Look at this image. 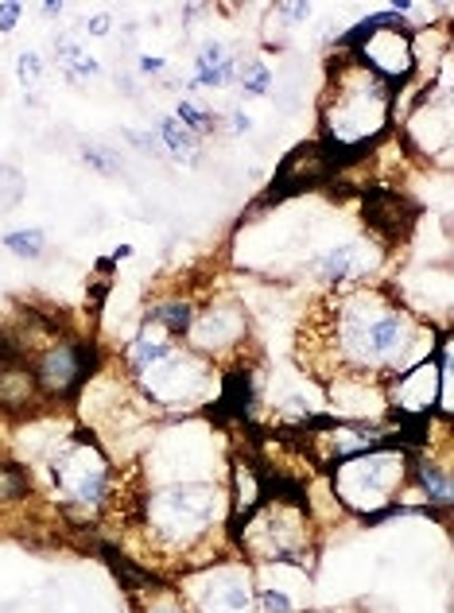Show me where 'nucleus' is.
<instances>
[{
    "mask_svg": "<svg viewBox=\"0 0 454 613\" xmlns=\"http://www.w3.org/2000/svg\"><path fill=\"white\" fill-rule=\"evenodd\" d=\"M163 66H168V63H163L160 55H144V59H140V74H160Z\"/></svg>",
    "mask_w": 454,
    "mask_h": 613,
    "instance_id": "4c0bfd02",
    "label": "nucleus"
},
{
    "mask_svg": "<svg viewBox=\"0 0 454 613\" xmlns=\"http://www.w3.org/2000/svg\"><path fill=\"white\" fill-rule=\"evenodd\" d=\"M335 338L346 366L361 373L397 369L415 342L412 319L400 303L381 292H353L335 311Z\"/></svg>",
    "mask_w": 454,
    "mask_h": 613,
    "instance_id": "f03ea898",
    "label": "nucleus"
},
{
    "mask_svg": "<svg viewBox=\"0 0 454 613\" xmlns=\"http://www.w3.org/2000/svg\"><path fill=\"white\" fill-rule=\"evenodd\" d=\"M222 494L207 482H179L160 494L144 497V517L163 540L171 543H191L210 528V520L218 517Z\"/></svg>",
    "mask_w": 454,
    "mask_h": 613,
    "instance_id": "39448f33",
    "label": "nucleus"
},
{
    "mask_svg": "<svg viewBox=\"0 0 454 613\" xmlns=\"http://www.w3.org/2000/svg\"><path fill=\"white\" fill-rule=\"evenodd\" d=\"M144 613H187V610H183V605H179V598L163 594V598H156V602H151Z\"/></svg>",
    "mask_w": 454,
    "mask_h": 613,
    "instance_id": "c9c22d12",
    "label": "nucleus"
},
{
    "mask_svg": "<svg viewBox=\"0 0 454 613\" xmlns=\"http://www.w3.org/2000/svg\"><path fill=\"white\" fill-rule=\"evenodd\" d=\"M148 323H156L163 335L183 338L187 330H191V323H194V307L187 299H168V303H160V307H151Z\"/></svg>",
    "mask_w": 454,
    "mask_h": 613,
    "instance_id": "5701e85b",
    "label": "nucleus"
},
{
    "mask_svg": "<svg viewBox=\"0 0 454 613\" xmlns=\"http://www.w3.org/2000/svg\"><path fill=\"white\" fill-rule=\"evenodd\" d=\"M264 501V471L253 458H237L233 466V520H249Z\"/></svg>",
    "mask_w": 454,
    "mask_h": 613,
    "instance_id": "a211bd4d",
    "label": "nucleus"
},
{
    "mask_svg": "<svg viewBox=\"0 0 454 613\" xmlns=\"http://www.w3.org/2000/svg\"><path fill=\"white\" fill-rule=\"evenodd\" d=\"M51 482L71 497L74 505H94L105 501L109 494V458L102 454V446L94 438L78 435L51 458Z\"/></svg>",
    "mask_w": 454,
    "mask_h": 613,
    "instance_id": "423d86ee",
    "label": "nucleus"
},
{
    "mask_svg": "<svg viewBox=\"0 0 454 613\" xmlns=\"http://www.w3.org/2000/svg\"><path fill=\"white\" fill-rule=\"evenodd\" d=\"M28 194V179L20 168H12V163H0V218L12 214V210L24 202Z\"/></svg>",
    "mask_w": 454,
    "mask_h": 613,
    "instance_id": "bb28decb",
    "label": "nucleus"
},
{
    "mask_svg": "<svg viewBox=\"0 0 454 613\" xmlns=\"http://www.w3.org/2000/svg\"><path fill=\"white\" fill-rule=\"evenodd\" d=\"M40 397L43 392H40V384H35V373L24 366V361L0 369V408H4V412L28 415Z\"/></svg>",
    "mask_w": 454,
    "mask_h": 613,
    "instance_id": "dca6fc26",
    "label": "nucleus"
},
{
    "mask_svg": "<svg viewBox=\"0 0 454 613\" xmlns=\"http://www.w3.org/2000/svg\"><path fill=\"white\" fill-rule=\"evenodd\" d=\"M156 140L168 148L171 160H179V163H194V160H199V136L187 133V128L179 125L176 117H160V120H156Z\"/></svg>",
    "mask_w": 454,
    "mask_h": 613,
    "instance_id": "4be33fe9",
    "label": "nucleus"
},
{
    "mask_svg": "<svg viewBox=\"0 0 454 613\" xmlns=\"http://www.w3.org/2000/svg\"><path fill=\"white\" fill-rule=\"evenodd\" d=\"M43 17H63V4H59V0H47V4H43Z\"/></svg>",
    "mask_w": 454,
    "mask_h": 613,
    "instance_id": "58836bf2",
    "label": "nucleus"
},
{
    "mask_svg": "<svg viewBox=\"0 0 454 613\" xmlns=\"http://www.w3.org/2000/svg\"><path fill=\"white\" fill-rule=\"evenodd\" d=\"M272 17L287 20V24H303V20L312 17V4H276V9H272Z\"/></svg>",
    "mask_w": 454,
    "mask_h": 613,
    "instance_id": "72a5a7b5",
    "label": "nucleus"
},
{
    "mask_svg": "<svg viewBox=\"0 0 454 613\" xmlns=\"http://www.w3.org/2000/svg\"><path fill=\"white\" fill-rule=\"evenodd\" d=\"M97 369V346L94 342H55L35 361V384L47 400L74 397L86 384V377Z\"/></svg>",
    "mask_w": 454,
    "mask_h": 613,
    "instance_id": "6e6552de",
    "label": "nucleus"
},
{
    "mask_svg": "<svg viewBox=\"0 0 454 613\" xmlns=\"http://www.w3.org/2000/svg\"><path fill=\"white\" fill-rule=\"evenodd\" d=\"M230 82H237V55L222 40L202 43L199 59H194L191 89H222Z\"/></svg>",
    "mask_w": 454,
    "mask_h": 613,
    "instance_id": "2eb2a0df",
    "label": "nucleus"
},
{
    "mask_svg": "<svg viewBox=\"0 0 454 613\" xmlns=\"http://www.w3.org/2000/svg\"><path fill=\"white\" fill-rule=\"evenodd\" d=\"M256 605H261V613H292L295 610L292 598H287L284 590H276V586L261 590V594H256Z\"/></svg>",
    "mask_w": 454,
    "mask_h": 613,
    "instance_id": "7c9ffc66",
    "label": "nucleus"
},
{
    "mask_svg": "<svg viewBox=\"0 0 454 613\" xmlns=\"http://www.w3.org/2000/svg\"><path fill=\"white\" fill-rule=\"evenodd\" d=\"M109 28H113V20L105 17V12H97V17L86 20V35H94V40H105V35H109Z\"/></svg>",
    "mask_w": 454,
    "mask_h": 613,
    "instance_id": "f704fd0d",
    "label": "nucleus"
},
{
    "mask_svg": "<svg viewBox=\"0 0 454 613\" xmlns=\"http://www.w3.org/2000/svg\"><path fill=\"white\" fill-rule=\"evenodd\" d=\"M435 400H446V342L439 350V361L423 358L392 384V404L400 415H427Z\"/></svg>",
    "mask_w": 454,
    "mask_h": 613,
    "instance_id": "9d476101",
    "label": "nucleus"
},
{
    "mask_svg": "<svg viewBox=\"0 0 454 613\" xmlns=\"http://www.w3.org/2000/svg\"><path fill=\"white\" fill-rule=\"evenodd\" d=\"M256 594L241 567H214L207 579L194 582V610L199 613H253Z\"/></svg>",
    "mask_w": 454,
    "mask_h": 613,
    "instance_id": "9b49d317",
    "label": "nucleus"
},
{
    "mask_svg": "<svg viewBox=\"0 0 454 613\" xmlns=\"http://www.w3.org/2000/svg\"><path fill=\"white\" fill-rule=\"evenodd\" d=\"M369 268V249L366 241H342V245L327 249L315 264V276H323L327 284H346L350 276H361Z\"/></svg>",
    "mask_w": 454,
    "mask_h": 613,
    "instance_id": "f3484780",
    "label": "nucleus"
},
{
    "mask_svg": "<svg viewBox=\"0 0 454 613\" xmlns=\"http://www.w3.org/2000/svg\"><path fill=\"white\" fill-rule=\"evenodd\" d=\"M55 66H59V74H63L66 82H74V86L94 82L97 74H102V63H97V59L89 55V51L82 47L74 35H59L55 40Z\"/></svg>",
    "mask_w": 454,
    "mask_h": 613,
    "instance_id": "6ab92c4d",
    "label": "nucleus"
},
{
    "mask_svg": "<svg viewBox=\"0 0 454 613\" xmlns=\"http://www.w3.org/2000/svg\"><path fill=\"white\" fill-rule=\"evenodd\" d=\"M404 474L408 454L397 451V443L377 446V451L353 454L335 466V494L361 520H384L400 512L397 494L404 486Z\"/></svg>",
    "mask_w": 454,
    "mask_h": 613,
    "instance_id": "7ed1b4c3",
    "label": "nucleus"
},
{
    "mask_svg": "<svg viewBox=\"0 0 454 613\" xmlns=\"http://www.w3.org/2000/svg\"><path fill=\"white\" fill-rule=\"evenodd\" d=\"M256 404V377L249 366H237L222 377V392H218L214 404V420H233V423H249Z\"/></svg>",
    "mask_w": 454,
    "mask_h": 613,
    "instance_id": "4468645a",
    "label": "nucleus"
},
{
    "mask_svg": "<svg viewBox=\"0 0 454 613\" xmlns=\"http://www.w3.org/2000/svg\"><path fill=\"white\" fill-rule=\"evenodd\" d=\"M338 163L330 160V151L323 140L315 144H299L295 151H287V160L279 163L276 179H272V191L264 194V202H276L284 194H299V191H312V187L327 183L335 176Z\"/></svg>",
    "mask_w": 454,
    "mask_h": 613,
    "instance_id": "1a4fd4ad",
    "label": "nucleus"
},
{
    "mask_svg": "<svg viewBox=\"0 0 454 613\" xmlns=\"http://www.w3.org/2000/svg\"><path fill=\"white\" fill-rule=\"evenodd\" d=\"M408 474H412L415 489L427 497V509L431 505H451V474L439 463H431V458H408Z\"/></svg>",
    "mask_w": 454,
    "mask_h": 613,
    "instance_id": "412c9836",
    "label": "nucleus"
},
{
    "mask_svg": "<svg viewBox=\"0 0 454 613\" xmlns=\"http://www.w3.org/2000/svg\"><path fill=\"white\" fill-rule=\"evenodd\" d=\"M176 350V342H171V335H163L156 323H148V327L140 330V335L128 342V350H125V361H128V369L133 373H144L148 366H156L160 358H168V353Z\"/></svg>",
    "mask_w": 454,
    "mask_h": 613,
    "instance_id": "aec40b11",
    "label": "nucleus"
},
{
    "mask_svg": "<svg viewBox=\"0 0 454 613\" xmlns=\"http://www.w3.org/2000/svg\"><path fill=\"white\" fill-rule=\"evenodd\" d=\"M0 245L9 249L12 256H20V261H40V256L47 253V233L43 230H12V233H4Z\"/></svg>",
    "mask_w": 454,
    "mask_h": 613,
    "instance_id": "a878e982",
    "label": "nucleus"
},
{
    "mask_svg": "<svg viewBox=\"0 0 454 613\" xmlns=\"http://www.w3.org/2000/svg\"><path fill=\"white\" fill-rule=\"evenodd\" d=\"M136 377H140L148 400L168 408L199 404V400H207V389H210V369L202 366V358L191 350H179V346L168 358H160L156 366H148Z\"/></svg>",
    "mask_w": 454,
    "mask_h": 613,
    "instance_id": "0eeeda50",
    "label": "nucleus"
},
{
    "mask_svg": "<svg viewBox=\"0 0 454 613\" xmlns=\"http://www.w3.org/2000/svg\"><path fill=\"white\" fill-rule=\"evenodd\" d=\"M17 361H24V346H20L17 338H9L4 330H0V369H4V366H17Z\"/></svg>",
    "mask_w": 454,
    "mask_h": 613,
    "instance_id": "473e14b6",
    "label": "nucleus"
},
{
    "mask_svg": "<svg viewBox=\"0 0 454 613\" xmlns=\"http://www.w3.org/2000/svg\"><path fill=\"white\" fill-rule=\"evenodd\" d=\"M361 218H366L369 233H373L381 245H400L408 237V230L415 225V207L400 191L389 187H373L361 199Z\"/></svg>",
    "mask_w": 454,
    "mask_h": 613,
    "instance_id": "f8f14e48",
    "label": "nucleus"
},
{
    "mask_svg": "<svg viewBox=\"0 0 454 613\" xmlns=\"http://www.w3.org/2000/svg\"><path fill=\"white\" fill-rule=\"evenodd\" d=\"M237 540L249 556L268 559V563H303L307 551V517H303V501L292 497H264L256 512L237 525Z\"/></svg>",
    "mask_w": 454,
    "mask_h": 613,
    "instance_id": "20e7f679",
    "label": "nucleus"
},
{
    "mask_svg": "<svg viewBox=\"0 0 454 613\" xmlns=\"http://www.w3.org/2000/svg\"><path fill=\"white\" fill-rule=\"evenodd\" d=\"M28 494V478L17 463H0V501H12V497Z\"/></svg>",
    "mask_w": 454,
    "mask_h": 613,
    "instance_id": "c756f323",
    "label": "nucleus"
},
{
    "mask_svg": "<svg viewBox=\"0 0 454 613\" xmlns=\"http://www.w3.org/2000/svg\"><path fill=\"white\" fill-rule=\"evenodd\" d=\"M191 346L194 353H222L245 342V315L237 307H210V311L194 315L191 323Z\"/></svg>",
    "mask_w": 454,
    "mask_h": 613,
    "instance_id": "ddd939ff",
    "label": "nucleus"
},
{
    "mask_svg": "<svg viewBox=\"0 0 454 613\" xmlns=\"http://www.w3.org/2000/svg\"><path fill=\"white\" fill-rule=\"evenodd\" d=\"M24 17V4L20 0H0V35H12Z\"/></svg>",
    "mask_w": 454,
    "mask_h": 613,
    "instance_id": "2f4dec72",
    "label": "nucleus"
},
{
    "mask_svg": "<svg viewBox=\"0 0 454 613\" xmlns=\"http://www.w3.org/2000/svg\"><path fill=\"white\" fill-rule=\"evenodd\" d=\"M82 163L94 168V171H102V176H125V160H120V151L109 148V144H102V140L82 144Z\"/></svg>",
    "mask_w": 454,
    "mask_h": 613,
    "instance_id": "393cba45",
    "label": "nucleus"
},
{
    "mask_svg": "<svg viewBox=\"0 0 454 613\" xmlns=\"http://www.w3.org/2000/svg\"><path fill=\"white\" fill-rule=\"evenodd\" d=\"M17 78H20V86L28 89V97L40 102L43 86H47V63H43L40 51H20L17 55Z\"/></svg>",
    "mask_w": 454,
    "mask_h": 613,
    "instance_id": "b1692460",
    "label": "nucleus"
},
{
    "mask_svg": "<svg viewBox=\"0 0 454 613\" xmlns=\"http://www.w3.org/2000/svg\"><path fill=\"white\" fill-rule=\"evenodd\" d=\"M171 117H176L191 136H207V133H214V125H218L214 113L202 109V105H194L191 97H183V102L176 105V113H171Z\"/></svg>",
    "mask_w": 454,
    "mask_h": 613,
    "instance_id": "cd10ccee",
    "label": "nucleus"
},
{
    "mask_svg": "<svg viewBox=\"0 0 454 613\" xmlns=\"http://www.w3.org/2000/svg\"><path fill=\"white\" fill-rule=\"evenodd\" d=\"M253 128V120H249V113H230V133H249Z\"/></svg>",
    "mask_w": 454,
    "mask_h": 613,
    "instance_id": "e433bc0d",
    "label": "nucleus"
},
{
    "mask_svg": "<svg viewBox=\"0 0 454 613\" xmlns=\"http://www.w3.org/2000/svg\"><path fill=\"white\" fill-rule=\"evenodd\" d=\"M392 102H397V86L366 71L353 55L338 59L330 97L323 105V144L338 168L358 160L361 151L389 128Z\"/></svg>",
    "mask_w": 454,
    "mask_h": 613,
    "instance_id": "f257e3e1",
    "label": "nucleus"
},
{
    "mask_svg": "<svg viewBox=\"0 0 454 613\" xmlns=\"http://www.w3.org/2000/svg\"><path fill=\"white\" fill-rule=\"evenodd\" d=\"M237 78H241V89H245V94H253V97H261V94H268V89H272V71L261 63V59H249V63H241L237 66Z\"/></svg>",
    "mask_w": 454,
    "mask_h": 613,
    "instance_id": "c85d7f7f",
    "label": "nucleus"
}]
</instances>
